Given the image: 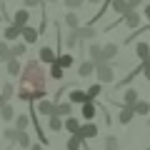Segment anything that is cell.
Here are the masks:
<instances>
[{"label":"cell","mask_w":150,"mask_h":150,"mask_svg":"<svg viewBox=\"0 0 150 150\" xmlns=\"http://www.w3.org/2000/svg\"><path fill=\"white\" fill-rule=\"evenodd\" d=\"M20 100L25 103H40L48 98V75H45L43 65L38 63V58H30L25 65H23V73H20V85H18L15 93Z\"/></svg>","instance_id":"1"},{"label":"cell","mask_w":150,"mask_h":150,"mask_svg":"<svg viewBox=\"0 0 150 150\" xmlns=\"http://www.w3.org/2000/svg\"><path fill=\"white\" fill-rule=\"evenodd\" d=\"M95 75L100 85H108V83H115V63H100L95 65Z\"/></svg>","instance_id":"2"},{"label":"cell","mask_w":150,"mask_h":150,"mask_svg":"<svg viewBox=\"0 0 150 150\" xmlns=\"http://www.w3.org/2000/svg\"><path fill=\"white\" fill-rule=\"evenodd\" d=\"M98 110H100V105H98L95 100H88L85 105H80V115H83V120H85V123H95Z\"/></svg>","instance_id":"3"},{"label":"cell","mask_w":150,"mask_h":150,"mask_svg":"<svg viewBox=\"0 0 150 150\" xmlns=\"http://www.w3.org/2000/svg\"><path fill=\"white\" fill-rule=\"evenodd\" d=\"M98 133H100V130H98L95 123H83V125H80V133H78V138H80L83 143H88V140H95Z\"/></svg>","instance_id":"4"},{"label":"cell","mask_w":150,"mask_h":150,"mask_svg":"<svg viewBox=\"0 0 150 150\" xmlns=\"http://www.w3.org/2000/svg\"><path fill=\"white\" fill-rule=\"evenodd\" d=\"M68 103L70 105H85L88 103V95H85V90H83V88H70L68 90Z\"/></svg>","instance_id":"5"},{"label":"cell","mask_w":150,"mask_h":150,"mask_svg":"<svg viewBox=\"0 0 150 150\" xmlns=\"http://www.w3.org/2000/svg\"><path fill=\"white\" fill-rule=\"evenodd\" d=\"M55 48L53 45H43V48H40V53H38V63L40 65H53L55 63Z\"/></svg>","instance_id":"6"},{"label":"cell","mask_w":150,"mask_h":150,"mask_svg":"<svg viewBox=\"0 0 150 150\" xmlns=\"http://www.w3.org/2000/svg\"><path fill=\"white\" fill-rule=\"evenodd\" d=\"M35 112L38 115H45V118H50V115H55V100H50V98H45V100H40L35 105Z\"/></svg>","instance_id":"7"},{"label":"cell","mask_w":150,"mask_h":150,"mask_svg":"<svg viewBox=\"0 0 150 150\" xmlns=\"http://www.w3.org/2000/svg\"><path fill=\"white\" fill-rule=\"evenodd\" d=\"M5 73H8V78H20V73H23V65H20V60L18 58H8L5 60Z\"/></svg>","instance_id":"8"},{"label":"cell","mask_w":150,"mask_h":150,"mask_svg":"<svg viewBox=\"0 0 150 150\" xmlns=\"http://www.w3.org/2000/svg\"><path fill=\"white\" fill-rule=\"evenodd\" d=\"M70 115H73V105H70L68 100H55V118L65 120V118H70Z\"/></svg>","instance_id":"9"},{"label":"cell","mask_w":150,"mask_h":150,"mask_svg":"<svg viewBox=\"0 0 150 150\" xmlns=\"http://www.w3.org/2000/svg\"><path fill=\"white\" fill-rule=\"evenodd\" d=\"M20 33H23V28H20V25H15V23H8V28L3 30V40L10 45L13 40H18V38H20Z\"/></svg>","instance_id":"10"},{"label":"cell","mask_w":150,"mask_h":150,"mask_svg":"<svg viewBox=\"0 0 150 150\" xmlns=\"http://www.w3.org/2000/svg\"><path fill=\"white\" fill-rule=\"evenodd\" d=\"M10 23H15V25H20V28L30 25V10H28V8L15 10V13H13V18H10Z\"/></svg>","instance_id":"11"},{"label":"cell","mask_w":150,"mask_h":150,"mask_svg":"<svg viewBox=\"0 0 150 150\" xmlns=\"http://www.w3.org/2000/svg\"><path fill=\"white\" fill-rule=\"evenodd\" d=\"M88 60L95 63V65L105 63V60H103V45H98V43H90V45H88Z\"/></svg>","instance_id":"12"},{"label":"cell","mask_w":150,"mask_h":150,"mask_svg":"<svg viewBox=\"0 0 150 150\" xmlns=\"http://www.w3.org/2000/svg\"><path fill=\"white\" fill-rule=\"evenodd\" d=\"M20 38H23V43H25V45H33V43H38L40 33H38V28L25 25V28H23V33H20Z\"/></svg>","instance_id":"13"},{"label":"cell","mask_w":150,"mask_h":150,"mask_svg":"<svg viewBox=\"0 0 150 150\" xmlns=\"http://www.w3.org/2000/svg\"><path fill=\"white\" fill-rule=\"evenodd\" d=\"M75 33H78V40L80 43H93L95 40V28H90V25H80Z\"/></svg>","instance_id":"14"},{"label":"cell","mask_w":150,"mask_h":150,"mask_svg":"<svg viewBox=\"0 0 150 150\" xmlns=\"http://www.w3.org/2000/svg\"><path fill=\"white\" fill-rule=\"evenodd\" d=\"M13 95H15V90H13V80H3V83H0V100H3V103H13Z\"/></svg>","instance_id":"15"},{"label":"cell","mask_w":150,"mask_h":150,"mask_svg":"<svg viewBox=\"0 0 150 150\" xmlns=\"http://www.w3.org/2000/svg\"><path fill=\"white\" fill-rule=\"evenodd\" d=\"M120 20H123V23H125V25H128V28H130L133 33H135V30L140 28V15H138L135 10H128V13H125L123 18H120Z\"/></svg>","instance_id":"16"},{"label":"cell","mask_w":150,"mask_h":150,"mask_svg":"<svg viewBox=\"0 0 150 150\" xmlns=\"http://www.w3.org/2000/svg\"><path fill=\"white\" fill-rule=\"evenodd\" d=\"M63 130H68L70 135H78V133H80V120L75 118V115L65 118V120H63Z\"/></svg>","instance_id":"17"},{"label":"cell","mask_w":150,"mask_h":150,"mask_svg":"<svg viewBox=\"0 0 150 150\" xmlns=\"http://www.w3.org/2000/svg\"><path fill=\"white\" fill-rule=\"evenodd\" d=\"M138 100L140 98H138V90H135V88H123V103H120V105H130L133 108Z\"/></svg>","instance_id":"18"},{"label":"cell","mask_w":150,"mask_h":150,"mask_svg":"<svg viewBox=\"0 0 150 150\" xmlns=\"http://www.w3.org/2000/svg\"><path fill=\"white\" fill-rule=\"evenodd\" d=\"M73 53H58L55 55V65H60L63 70H68V68H73Z\"/></svg>","instance_id":"19"},{"label":"cell","mask_w":150,"mask_h":150,"mask_svg":"<svg viewBox=\"0 0 150 150\" xmlns=\"http://www.w3.org/2000/svg\"><path fill=\"white\" fill-rule=\"evenodd\" d=\"M0 118L5 120V123H13L15 120V108H13V103H3L0 105Z\"/></svg>","instance_id":"20"},{"label":"cell","mask_w":150,"mask_h":150,"mask_svg":"<svg viewBox=\"0 0 150 150\" xmlns=\"http://www.w3.org/2000/svg\"><path fill=\"white\" fill-rule=\"evenodd\" d=\"M135 55H138L140 63H143V60H148V58H150V43H145V40L135 43Z\"/></svg>","instance_id":"21"},{"label":"cell","mask_w":150,"mask_h":150,"mask_svg":"<svg viewBox=\"0 0 150 150\" xmlns=\"http://www.w3.org/2000/svg\"><path fill=\"white\" fill-rule=\"evenodd\" d=\"M133 118H135L133 108H130V105H120V112H118V120H120V125H128Z\"/></svg>","instance_id":"22"},{"label":"cell","mask_w":150,"mask_h":150,"mask_svg":"<svg viewBox=\"0 0 150 150\" xmlns=\"http://www.w3.org/2000/svg\"><path fill=\"white\" fill-rule=\"evenodd\" d=\"M93 73H95V63H90V60H83V63L78 65V75H80V78H90Z\"/></svg>","instance_id":"23"},{"label":"cell","mask_w":150,"mask_h":150,"mask_svg":"<svg viewBox=\"0 0 150 150\" xmlns=\"http://www.w3.org/2000/svg\"><path fill=\"white\" fill-rule=\"evenodd\" d=\"M13 128L18 130V133H28V128H30V118L28 115H15V120H13Z\"/></svg>","instance_id":"24"},{"label":"cell","mask_w":150,"mask_h":150,"mask_svg":"<svg viewBox=\"0 0 150 150\" xmlns=\"http://www.w3.org/2000/svg\"><path fill=\"white\" fill-rule=\"evenodd\" d=\"M65 25L70 28V30H78V28H80V18H78V13H73V10H68L65 13Z\"/></svg>","instance_id":"25"},{"label":"cell","mask_w":150,"mask_h":150,"mask_svg":"<svg viewBox=\"0 0 150 150\" xmlns=\"http://www.w3.org/2000/svg\"><path fill=\"white\" fill-rule=\"evenodd\" d=\"M118 55V45L115 43H108V45H103V60L105 63H112V58Z\"/></svg>","instance_id":"26"},{"label":"cell","mask_w":150,"mask_h":150,"mask_svg":"<svg viewBox=\"0 0 150 150\" xmlns=\"http://www.w3.org/2000/svg\"><path fill=\"white\" fill-rule=\"evenodd\" d=\"M133 112H135V115L148 118V115H150V103H148V100H138V103L133 105Z\"/></svg>","instance_id":"27"},{"label":"cell","mask_w":150,"mask_h":150,"mask_svg":"<svg viewBox=\"0 0 150 150\" xmlns=\"http://www.w3.org/2000/svg\"><path fill=\"white\" fill-rule=\"evenodd\" d=\"M110 8H112V13H115V15H120V18H123L125 13L130 10V8H128V3H125V0H110Z\"/></svg>","instance_id":"28"},{"label":"cell","mask_w":150,"mask_h":150,"mask_svg":"<svg viewBox=\"0 0 150 150\" xmlns=\"http://www.w3.org/2000/svg\"><path fill=\"white\" fill-rule=\"evenodd\" d=\"M65 150H83V140L78 138V135H70V138L65 140Z\"/></svg>","instance_id":"29"},{"label":"cell","mask_w":150,"mask_h":150,"mask_svg":"<svg viewBox=\"0 0 150 150\" xmlns=\"http://www.w3.org/2000/svg\"><path fill=\"white\" fill-rule=\"evenodd\" d=\"M100 93H103V85H100V83H95V85L85 88V95H88V100H95V98H100Z\"/></svg>","instance_id":"30"},{"label":"cell","mask_w":150,"mask_h":150,"mask_svg":"<svg viewBox=\"0 0 150 150\" xmlns=\"http://www.w3.org/2000/svg\"><path fill=\"white\" fill-rule=\"evenodd\" d=\"M48 130L50 133H60V130H63V120L55 118V115H50L48 118Z\"/></svg>","instance_id":"31"},{"label":"cell","mask_w":150,"mask_h":150,"mask_svg":"<svg viewBox=\"0 0 150 150\" xmlns=\"http://www.w3.org/2000/svg\"><path fill=\"white\" fill-rule=\"evenodd\" d=\"M15 145H18V148H23V150H28V148L33 145V140H30V135H28V133H18Z\"/></svg>","instance_id":"32"},{"label":"cell","mask_w":150,"mask_h":150,"mask_svg":"<svg viewBox=\"0 0 150 150\" xmlns=\"http://www.w3.org/2000/svg\"><path fill=\"white\" fill-rule=\"evenodd\" d=\"M25 53H28V45H25V43H15V45L10 48V58H23Z\"/></svg>","instance_id":"33"},{"label":"cell","mask_w":150,"mask_h":150,"mask_svg":"<svg viewBox=\"0 0 150 150\" xmlns=\"http://www.w3.org/2000/svg\"><path fill=\"white\" fill-rule=\"evenodd\" d=\"M78 43H80V40H78V33H75V30H70L68 35H65V48H70V50H73V48H78Z\"/></svg>","instance_id":"34"},{"label":"cell","mask_w":150,"mask_h":150,"mask_svg":"<svg viewBox=\"0 0 150 150\" xmlns=\"http://www.w3.org/2000/svg\"><path fill=\"white\" fill-rule=\"evenodd\" d=\"M48 75H50V78H53V80H63L65 70L60 68V65H55V63H53V65H50V73H48Z\"/></svg>","instance_id":"35"},{"label":"cell","mask_w":150,"mask_h":150,"mask_svg":"<svg viewBox=\"0 0 150 150\" xmlns=\"http://www.w3.org/2000/svg\"><path fill=\"white\" fill-rule=\"evenodd\" d=\"M105 150H120V140L115 135H108L105 138Z\"/></svg>","instance_id":"36"},{"label":"cell","mask_w":150,"mask_h":150,"mask_svg":"<svg viewBox=\"0 0 150 150\" xmlns=\"http://www.w3.org/2000/svg\"><path fill=\"white\" fill-rule=\"evenodd\" d=\"M3 138H5L10 145H15V140H18V130H15V128H5V130H3Z\"/></svg>","instance_id":"37"},{"label":"cell","mask_w":150,"mask_h":150,"mask_svg":"<svg viewBox=\"0 0 150 150\" xmlns=\"http://www.w3.org/2000/svg\"><path fill=\"white\" fill-rule=\"evenodd\" d=\"M63 5L65 8H68V10H78V8H83V5H85V0H63Z\"/></svg>","instance_id":"38"},{"label":"cell","mask_w":150,"mask_h":150,"mask_svg":"<svg viewBox=\"0 0 150 150\" xmlns=\"http://www.w3.org/2000/svg\"><path fill=\"white\" fill-rule=\"evenodd\" d=\"M10 58V45L5 40H0V60H8Z\"/></svg>","instance_id":"39"},{"label":"cell","mask_w":150,"mask_h":150,"mask_svg":"<svg viewBox=\"0 0 150 150\" xmlns=\"http://www.w3.org/2000/svg\"><path fill=\"white\" fill-rule=\"evenodd\" d=\"M23 5H25V8H40V5H43V0H23Z\"/></svg>","instance_id":"40"},{"label":"cell","mask_w":150,"mask_h":150,"mask_svg":"<svg viewBox=\"0 0 150 150\" xmlns=\"http://www.w3.org/2000/svg\"><path fill=\"white\" fill-rule=\"evenodd\" d=\"M143 78H145V80L150 83V58L145 60V68H143Z\"/></svg>","instance_id":"41"},{"label":"cell","mask_w":150,"mask_h":150,"mask_svg":"<svg viewBox=\"0 0 150 150\" xmlns=\"http://www.w3.org/2000/svg\"><path fill=\"white\" fill-rule=\"evenodd\" d=\"M125 3H128V8H130V10H135V8H140V5H143V0H125Z\"/></svg>","instance_id":"42"},{"label":"cell","mask_w":150,"mask_h":150,"mask_svg":"<svg viewBox=\"0 0 150 150\" xmlns=\"http://www.w3.org/2000/svg\"><path fill=\"white\" fill-rule=\"evenodd\" d=\"M28 150H43V145H40V143H33V145H30Z\"/></svg>","instance_id":"43"},{"label":"cell","mask_w":150,"mask_h":150,"mask_svg":"<svg viewBox=\"0 0 150 150\" xmlns=\"http://www.w3.org/2000/svg\"><path fill=\"white\" fill-rule=\"evenodd\" d=\"M143 15L148 18V20H150V5H148V8H143Z\"/></svg>","instance_id":"44"},{"label":"cell","mask_w":150,"mask_h":150,"mask_svg":"<svg viewBox=\"0 0 150 150\" xmlns=\"http://www.w3.org/2000/svg\"><path fill=\"white\" fill-rule=\"evenodd\" d=\"M85 3H90V5H103V0H85Z\"/></svg>","instance_id":"45"},{"label":"cell","mask_w":150,"mask_h":150,"mask_svg":"<svg viewBox=\"0 0 150 150\" xmlns=\"http://www.w3.org/2000/svg\"><path fill=\"white\" fill-rule=\"evenodd\" d=\"M43 3H58V0H43Z\"/></svg>","instance_id":"46"},{"label":"cell","mask_w":150,"mask_h":150,"mask_svg":"<svg viewBox=\"0 0 150 150\" xmlns=\"http://www.w3.org/2000/svg\"><path fill=\"white\" fill-rule=\"evenodd\" d=\"M148 128H150V115H148Z\"/></svg>","instance_id":"47"},{"label":"cell","mask_w":150,"mask_h":150,"mask_svg":"<svg viewBox=\"0 0 150 150\" xmlns=\"http://www.w3.org/2000/svg\"><path fill=\"white\" fill-rule=\"evenodd\" d=\"M0 23H3V15H0Z\"/></svg>","instance_id":"48"},{"label":"cell","mask_w":150,"mask_h":150,"mask_svg":"<svg viewBox=\"0 0 150 150\" xmlns=\"http://www.w3.org/2000/svg\"><path fill=\"white\" fill-rule=\"evenodd\" d=\"M0 105H3V100H0Z\"/></svg>","instance_id":"49"},{"label":"cell","mask_w":150,"mask_h":150,"mask_svg":"<svg viewBox=\"0 0 150 150\" xmlns=\"http://www.w3.org/2000/svg\"><path fill=\"white\" fill-rule=\"evenodd\" d=\"M145 150H150V148H145Z\"/></svg>","instance_id":"50"},{"label":"cell","mask_w":150,"mask_h":150,"mask_svg":"<svg viewBox=\"0 0 150 150\" xmlns=\"http://www.w3.org/2000/svg\"><path fill=\"white\" fill-rule=\"evenodd\" d=\"M148 33H150V30H148Z\"/></svg>","instance_id":"51"}]
</instances>
